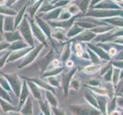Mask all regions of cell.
<instances>
[{
	"label": "cell",
	"mask_w": 123,
	"mask_h": 115,
	"mask_svg": "<svg viewBox=\"0 0 123 115\" xmlns=\"http://www.w3.org/2000/svg\"><path fill=\"white\" fill-rule=\"evenodd\" d=\"M98 69V66L97 65H92V66H88L87 68H85V71L86 73H92V72H95Z\"/></svg>",
	"instance_id": "6da1fadb"
},
{
	"label": "cell",
	"mask_w": 123,
	"mask_h": 115,
	"mask_svg": "<svg viewBox=\"0 0 123 115\" xmlns=\"http://www.w3.org/2000/svg\"><path fill=\"white\" fill-rule=\"evenodd\" d=\"M109 54L111 55H115V54H116V50H115V48H111L110 50V52H109Z\"/></svg>",
	"instance_id": "7a4b0ae2"
},
{
	"label": "cell",
	"mask_w": 123,
	"mask_h": 115,
	"mask_svg": "<svg viewBox=\"0 0 123 115\" xmlns=\"http://www.w3.org/2000/svg\"><path fill=\"white\" fill-rule=\"evenodd\" d=\"M53 65H55V66H59V61H57V60L54 61H53Z\"/></svg>",
	"instance_id": "3957f363"
},
{
	"label": "cell",
	"mask_w": 123,
	"mask_h": 115,
	"mask_svg": "<svg viewBox=\"0 0 123 115\" xmlns=\"http://www.w3.org/2000/svg\"><path fill=\"white\" fill-rule=\"evenodd\" d=\"M72 65H73V63H72V61H68V62H67V66H68V67H72Z\"/></svg>",
	"instance_id": "277c9868"
},
{
	"label": "cell",
	"mask_w": 123,
	"mask_h": 115,
	"mask_svg": "<svg viewBox=\"0 0 123 115\" xmlns=\"http://www.w3.org/2000/svg\"><path fill=\"white\" fill-rule=\"evenodd\" d=\"M76 49L78 50V52H81V45H79V44H78V45H76Z\"/></svg>",
	"instance_id": "5b68a950"
},
{
	"label": "cell",
	"mask_w": 123,
	"mask_h": 115,
	"mask_svg": "<svg viewBox=\"0 0 123 115\" xmlns=\"http://www.w3.org/2000/svg\"><path fill=\"white\" fill-rule=\"evenodd\" d=\"M111 115H120V114H119V112H118V111H114V112H112V114H111Z\"/></svg>",
	"instance_id": "8992f818"
},
{
	"label": "cell",
	"mask_w": 123,
	"mask_h": 115,
	"mask_svg": "<svg viewBox=\"0 0 123 115\" xmlns=\"http://www.w3.org/2000/svg\"><path fill=\"white\" fill-rule=\"evenodd\" d=\"M77 55L79 56V57L82 56V52H78V53H77Z\"/></svg>",
	"instance_id": "52a82bcc"
},
{
	"label": "cell",
	"mask_w": 123,
	"mask_h": 115,
	"mask_svg": "<svg viewBox=\"0 0 123 115\" xmlns=\"http://www.w3.org/2000/svg\"><path fill=\"white\" fill-rule=\"evenodd\" d=\"M5 2V0H0V4H3Z\"/></svg>",
	"instance_id": "ba28073f"
},
{
	"label": "cell",
	"mask_w": 123,
	"mask_h": 115,
	"mask_svg": "<svg viewBox=\"0 0 123 115\" xmlns=\"http://www.w3.org/2000/svg\"><path fill=\"white\" fill-rule=\"evenodd\" d=\"M115 1H116V2H120L122 1V0H115Z\"/></svg>",
	"instance_id": "9c48e42d"
}]
</instances>
